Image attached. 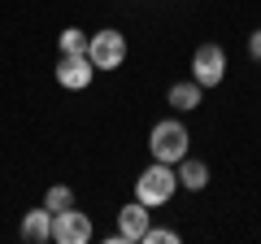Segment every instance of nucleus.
Wrapping results in <instances>:
<instances>
[{"mask_svg": "<svg viewBox=\"0 0 261 244\" xmlns=\"http://www.w3.org/2000/svg\"><path fill=\"white\" fill-rule=\"evenodd\" d=\"M174 192H178V170L170 166V161H152V166L135 179V201H144L148 209L152 205H166Z\"/></svg>", "mask_w": 261, "mask_h": 244, "instance_id": "1", "label": "nucleus"}, {"mask_svg": "<svg viewBox=\"0 0 261 244\" xmlns=\"http://www.w3.org/2000/svg\"><path fill=\"white\" fill-rule=\"evenodd\" d=\"M148 149H152V157L157 161H170V166H174V161H183L187 157V127L183 122H157V127H152V135H148Z\"/></svg>", "mask_w": 261, "mask_h": 244, "instance_id": "2", "label": "nucleus"}, {"mask_svg": "<svg viewBox=\"0 0 261 244\" xmlns=\"http://www.w3.org/2000/svg\"><path fill=\"white\" fill-rule=\"evenodd\" d=\"M92 235H96L92 231V218H87L83 209L65 205V209L53 214V244H87Z\"/></svg>", "mask_w": 261, "mask_h": 244, "instance_id": "3", "label": "nucleus"}, {"mask_svg": "<svg viewBox=\"0 0 261 244\" xmlns=\"http://www.w3.org/2000/svg\"><path fill=\"white\" fill-rule=\"evenodd\" d=\"M87 57H92L96 70H118L126 61V39H122V31H96L87 39Z\"/></svg>", "mask_w": 261, "mask_h": 244, "instance_id": "4", "label": "nucleus"}, {"mask_svg": "<svg viewBox=\"0 0 261 244\" xmlns=\"http://www.w3.org/2000/svg\"><path fill=\"white\" fill-rule=\"evenodd\" d=\"M192 79L200 87H218L226 79V53L218 44H200L192 53Z\"/></svg>", "mask_w": 261, "mask_h": 244, "instance_id": "5", "label": "nucleus"}, {"mask_svg": "<svg viewBox=\"0 0 261 244\" xmlns=\"http://www.w3.org/2000/svg\"><path fill=\"white\" fill-rule=\"evenodd\" d=\"M96 79V66L87 53H61V61H57V83L70 87V92H83L87 83Z\"/></svg>", "mask_w": 261, "mask_h": 244, "instance_id": "6", "label": "nucleus"}, {"mask_svg": "<svg viewBox=\"0 0 261 244\" xmlns=\"http://www.w3.org/2000/svg\"><path fill=\"white\" fill-rule=\"evenodd\" d=\"M118 231H122V240H126V244H140L144 231H148V205H144V201H135V205H122V214H118Z\"/></svg>", "mask_w": 261, "mask_h": 244, "instance_id": "7", "label": "nucleus"}, {"mask_svg": "<svg viewBox=\"0 0 261 244\" xmlns=\"http://www.w3.org/2000/svg\"><path fill=\"white\" fill-rule=\"evenodd\" d=\"M22 240L27 244H48L53 240V209H31L27 218H22Z\"/></svg>", "mask_w": 261, "mask_h": 244, "instance_id": "8", "label": "nucleus"}, {"mask_svg": "<svg viewBox=\"0 0 261 244\" xmlns=\"http://www.w3.org/2000/svg\"><path fill=\"white\" fill-rule=\"evenodd\" d=\"M205 183H209V166H205V161H192V157H183V161H178V188L200 192Z\"/></svg>", "mask_w": 261, "mask_h": 244, "instance_id": "9", "label": "nucleus"}, {"mask_svg": "<svg viewBox=\"0 0 261 244\" xmlns=\"http://www.w3.org/2000/svg\"><path fill=\"white\" fill-rule=\"evenodd\" d=\"M200 92H205V87H200V83H196V79H192V83H174V87H170V109H200Z\"/></svg>", "mask_w": 261, "mask_h": 244, "instance_id": "10", "label": "nucleus"}, {"mask_svg": "<svg viewBox=\"0 0 261 244\" xmlns=\"http://www.w3.org/2000/svg\"><path fill=\"white\" fill-rule=\"evenodd\" d=\"M87 39H92V35H83L79 27H65L57 44H61V53H87Z\"/></svg>", "mask_w": 261, "mask_h": 244, "instance_id": "11", "label": "nucleus"}, {"mask_svg": "<svg viewBox=\"0 0 261 244\" xmlns=\"http://www.w3.org/2000/svg\"><path fill=\"white\" fill-rule=\"evenodd\" d=\"M44 205H48V209H53V214H57V209H65V205H74V192H70V188H61V183H57V188H48Z\"/></svg>", "mask_w": 261, "mask_h": 244, "instance_id": "12", "label": "nucleus"}, {"mask_svg": "<svg viewBox=\"0 0 261 244\" xmlns=\"http://www.w3.org/2000/svg\"><path fill=\"white\" fill-rule=\"evenodd\" d=\"M144 244H178V231H170V227H148V231H144Z\"/></svg>", "mask_w": 261, "mask_h": 244, "instance_id": "13", "label": "nucleus"}, {"mask_svg": "<svg viewBox=\"0 0 261 244\" xmlns=\"http://www.w3.org/2000/svg\"><path fill=\"white\" fill-rule=\"evenodd\" d=\"M248 53L261 61V31H252V35H248Z\"/></svg>", "mask_w": 261, "mask_h": 244, "instance_id": "14", "label": "nucleus"}]
</instances>
